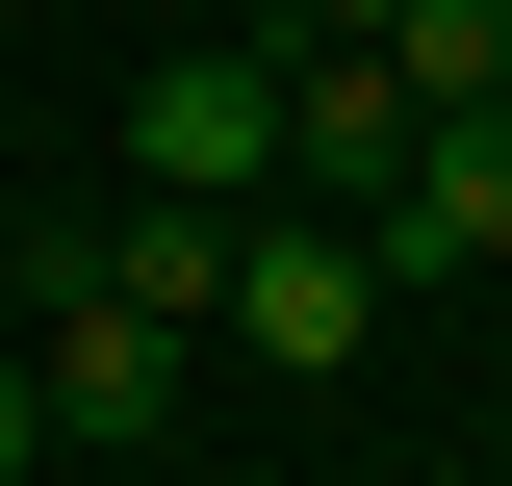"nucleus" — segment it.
I'll use <instances>...</instances> for the list:
<instances>
[{"label":"nucleus","instance_id":"3","mask_svg":"<svg viewBox=\"0 0 512 486\" xmlns=\"http://www.w3.org/2000/svg\"><path fill=\"white\" fill-rule=\"evenodd\" d=\"M128 180H180V205L282 180V26H205L180 77H128Z\"/></svg>","mask_w":512,"mask_h":486},{"label":"nucleus","instance_id":"8","mask_svg":"<svg viewBox=\"0 0 512 486\" xmlns=\"http://www.w3.org/2000/svg\"><path fill=\"white\" fill-rule=\"evenodd\" d=\"M0 333H26V231H0Z\"/></svg>","mask_w":512,"mask_h":486},{"label":"nucleus","instance_id":"2","mask_svg":"<svg viewBox=\"0 0 512 486\" xmlns=\"http://www.w3.org/2000/svg\"><path fill=\"white\" fill-rule=\"evenodd\" d=\"M180 359H205L180 307H103L77 256H26V384H52V435H103V461H128V435H180Z\"/></svg>","mask_w":512,"mask_h":486},{"label":"nucleus","instance_id":"6","mask_svg":"<svg viewBox=\"0 0 512 486\" xmlns=\"http://www.w3.org/2000/svg\"><path fill=\"white\" fill-rule=\"evenodd\" d=\"M384 77H410V128H436V103H512V0H384Z\"/></svg>","mask_w":512,"mask_h":486},{"label":"nucleus","instance_id":"5","mask_svg":"<svg viewBox=\"0 0 512 486\" xmlns=\"http://www.w3.org/2000/svg\"><path fill=\"white\" fill-rule=\"evenodd\" d=\"M384 154H410V77H384V52H333V26H282V180L384 205Z\"/></svg>","mask_w":512,"mask_h":486},{"label":"nucleus","instance_id":"10","mask_svg":"<svg viewBox=\"0 0 512 486\" xmlns=\"http://www.w3.org/2000/svg\"><path fill=\"white\" fill-rule=\"evenodd\" d=\"M487 435H512V384H487Z\"/></svg>","mask_w":512,"mask_h":486},{"label":"nucleus","instance_id":"4","mask_svg":"<svg viewBox=\"0 0 512 486\" xmlns=\"http://www.w3.org/2000/svg\"><path fill=\"white\" fill-rule=\"evenodd\" d=\"M359 256H384V282H512V103H436V128H410L384 205H359Z\"/></svg>","mask_w":512,"mask_h":486},{"label":"nucleus","instance_id":"1","mask_svg":"<svg viewBox=\"0 0 512 486\" xmlns=\"http://www.w3.org/2000/svg\"><path fill=\"white\" fill-rule=\"evenodd\" d=\"M205 333H256V384H333L384 333V256H359V205H231V307Z\"/></svg>","mask_w":512,"mask_h":486},{"label":"nucleus","instance_id":"9","mask_svg":"<svg viewBox=\"0 0 512 486\" xmlns=\"http://www.w3.org/2000/svg\"><path fill=\"white\" fill-rule=\"evenodd\" d=\"M205 26H282V0H205Z\"/></svg>","mask_w":512,"mask_h":486},{"label":"nucleus","instance_id":"7","mask_svg":"<svg viewBox=\"0 0 512 486\" xmlns=\"http://www.w3.org/2000/svg\"><path fill=\"white\" fill-rule=\"evenodd\" d=\"M26 461H52V384H26V333H0V486H26Z\"/></svg>","mask_w":512,"mask_h":486}]
</instances>
